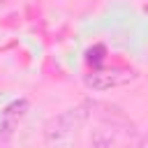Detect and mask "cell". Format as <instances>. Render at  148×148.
I'll list each match as a JSON object with an SVG mask.
<instances>
[{
	"mask_svg": "<svg viewBox=\"0 0 148 148\" xmlns=\"http://www.w3.org/2000/svg\"><path fill=\"white\" fill-rule=\"evenodd\" d=\"M92 113V102H83L79 106H72L58 116H53L46 125H44V139L49 143H60L65 139H69Z\"/></svg>",
	"mask_w": 148,
	"mask_h": 148,
	"instance_id": "1",
	"label": "cell"
},
{
	"mask_svg": "<svg viewBox=\"0 0 148 148\" xmlns=\"http://www.w3.org/2000/svg\"><path fill=\"white\" fill-rule=\"evenodd\" d=\"M136 79V72L132 67H95L83 76V83L90 90H111V88H120L130 81Z\"/></svg>",
	"mask_w": 148,
	"mask_h": 148,
	"instance_id": "2",
	"label": "cell"
},
{
	"mask_svg": "<svg viewBox=\"0 0 148 148\" xmlns=\"http://www.w3.org/2000/svg\"><path fill=\"white\" fill-rule=\"evenodd\" d=\"M28 106H30V102L25 97H18V99H14L5 106V111L0 116V141H9L14 136V132L18 130V123L23 120V116L28 111Z\"/></svg>",
	"mask_w": 148,
	"mask_h": 148,
	"instance_id": "3",
	"label": "cell"
},
{
	"mask_svg": "<svg viewBox=\"0 0 148 148\" xmlns=\"http://www.w3.org/2000/svg\"><path fill=\"white\" fill-rule=\"evenodd\" d=\"M113 143V132L109 127H99L92 132V146L95 148H111Z\"/></svg>",
	"mask_w": 148,
	"mask_h": 148,
	"instance_id": "4",
	"label": "cell"
},
{
	"mask_svg": "<svg viewBox=\"0 0 148 148\" xmlns=\"http://www.w3.org/2000/svg\"><path fill=\"white\" fill-rule=\"evenodd\" d=\"M136 148H148V136H146V139H141V143H139Z\"/></svg>",
	"mask_w": 148,
	"mask_h": 148,
	"instance_id": "5",
	"label": "cell"
}]
</instances>
